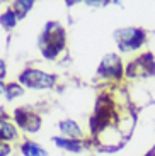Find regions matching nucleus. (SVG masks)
Here are the masks:
<instances>
[{
	"mask_svg": "<svg viewBox=\"0 0 155 156\" xmlns=\"http://www.w3.org/2000/svg\"><path fill=\"white\" fill-rule=\"evenodd\" d=\"M41 55L48 59H53L65 48V29L58 22H48L38 39Z\"/></svg>",
	"mask_w": 155,
	"mask_h": 156,
	"instance_id": "obj_1",
	"label": "nucleus"
},
{
	"mask_svg": "<svg viewBox=\"0 0 155 156\" xmlns=\"http://www.w3.org/2000/svg\"><path fill=\"white\" fill-rule=\"evenodd\" d=\"M114 41L121 53L138 51L147 41V32L142 27H121L114 31Z\"/></svg>",
	"mask_w": 155,
	"mask_h": 156,
	"instance_id": "obj_2",
	"label": "nucleus"
},
{
	"mask_svg": "<svg viewBox=\"0 0 155 156\" xmlns=\"http://www.w3.org/2000/svg\"><path fill=\"white\" fill-rule=\"evenodd\" d=\"M19 82L24 87L32 90H46V88H53L55 82H56V76L50 73H44L41 70H34V68H29V70H24L19 75Z\"/></svg>",
	"mask_w": 155,
	"mask_h": 156,
	"instance_id": "obj_3",
	"label": "nucleus"
},
{
	"mask_svg": "<svg viewBox=\"0 0 155 156\" xmlns=\"http://www.w3.org/2000/svg\"><path fill=\"white\" fill-rule=\"evenodd\" d=\"M126 75L130 78H147L155 76V59L152 53H143L142 56L135 58L128 63Z\"/></svg>",
	"mask_w": 155,
	"mask_h": 156,
	"instance_id": "obj_4",
	"label": "nucleus"
},
{
	"mask_svg": "<svg viewBox=\"0 0 155 156\" xmlns=\"http://www.w3.org/2000/svg\"><path fill=\"white\" fill-rule=\"evenodd\" d=\"M124 73L123 61L116 53H109L102 58L101 65L97 68V75L102 78H109V80H119Z\"/></svg>",
	"mask_w": 155,
	"mask_h": 156,
	"instance_id": "obj_5",
	"label": "nucleus"
},
{
	"mask_svg": "<svg viewBox=\"0 0 155 156\" xmlns=\"http://www.w3.org/2000/svg\"><path fill=\"white\" fill-rule=\"evenodd\" d=\"M14 119L16 122L27 133H38L41 129V117L38 114H32V112H27L24 109H17L14 112Z\"/></svg>",
	"mask_w": 155,
	"mask_h": 156,
	"instance_id": "obj_6",
	"label": "nucleus"
},
{
	"mask_svg": "<svg viewBox=\"0 0 155 156\" xmlns=\"http://www.w3.org/2000/svg\"><path fill=\"white\" fill-rule=\"evenodd\" d=\"M60 131L62 134L66 137V139H78L82 136V129L78 127V124L72 119H66V121H62L60 122Z\"/></svg>",
	"mask_w": 155,
	"mask_h": 156,
	"instance_id": "obj_7",
	"label": "nucleus"
},
{
	"mask_svg": "<svg viewBox=\"0 0 155 156\" xmlns=\"http://www.w3.org/2000/svg\"><path fill=\"white\" fill-rule=\"evenodd\" d=\"M55 144L62 149H66V151H72V153H80L82 149V143L78 139H66V137H53Z\"/></svg>",
	"mask_w": 155,
	"mask_h": 156,
	"instance_id": "obj_8",
	"label": "nucleus"
},
{
	"mask_svg": "<svg viewBox=\"0 0 155 156\" xmlns=\"http://www.w3.org/2000/svg\"><path fill=\"white\" fill-rule=\"evenodd\" d=\"M21 151H22L24 156H48L46 149L41 148L34 141H26V143H22L21 144Z\"/></svg>",
	"mask_w": 155,
	"mask_h": 156,
	"instance_id": "obj_9",
	"label": "nucleus"
},
{
	"mask_svg": "<svg viewBox=\"0 0 155 156\" xmlns=\"http://www.w3.org/2000/svg\"><path fill=\"white\" fill-rule=\"evenodd\" d=\"M32 5H34L32 0H27V2L26 0H17V2H12L10 4V9H12V12L16 14L17 19H24L26 14L32 9Z\"/></svg>",
	"mask_w": 155,
	"mask_h": 156,
	"instance_id": "obj_10",
	"label": "nucleus"
},
{
	"mask_svg": "<svg viewBox=\"0 0 155 156\" xmlns=\"http://www.w3.org/2000/svg\"><path fill=\"white\" fill-rule=\"evenodd\" d=\"M16 137V127L10 124V122L7 121H0V141H4V143H7V141H12Z\"/></svg>",
	"mask_w": 155,
	"mask_h": 156,
	"instance_id": "obj_11",
	"label": "nucleus"
},
{
	"mask_svg": "<svg viewBox=\"0 0 155 156\" xmlns=\"http://www.w3.org/2000/svg\"><path fill=\"white\" fill-rule=\"evenodd\" d=\"M17 17L16 14L12 12V9L9 7L5 12H2V16H0V24H2V27H5L7 31H10V29L16 27V24H17Z\"/></svg>",
	"mask_w": 155,
	"mask_h": 156,
	"instance_id": "obj_12",
	"label": "nucleus"
},
{
	"mask_svg": "<svg viewBox=\"0 0 155 156\" xmlns=\"http://www.w3.org/2000/svg\"><path fill=\"white\" fill-rule=\"evenodd\" d=\"M22 94H24V88L19 83H9L7 88H5V97H7V100H14L16 97H19Z\"/></svg>",
	"mask_w": 155,
	"mask_h": 156,
	"instance_id": "obj_13",
	"label": "nucleus"
},
{
	"mask_svg": "<svg viewBox=\"0 0 155 156\" xmlns=\"http://www.w3.org/2000/svg\"><path fill=\"white\" fill-rule=\"evenodd\" d=\"M9 153H10V146L4 141H0V156H7Z\"/></svg>",
	"mask_w": 155,
	"mask_h": 156,
	"instance_id": "obj_14",
	"label": "nucleus"
},
{
	"mask_svg": "<svg viewBox=\"0 0 155 156\" xmlns=\"http://www.w3.org/2000/svg\"><path fill=\"white\" fill-rule=\"evenodd\" d=\"M85 4L89 5V7H102V5H108L109 2H106V0L104 2H90V0H87Z\"/></svg>",
	"mask_w": 155,
	"mask_h": 156,
	"instance_id": "obj_15",
	"label": "nucleus"
},
{
	"mask_svg": "<svg viewBox=\"0 0 155 156\" xmlns=\"http://www.w3.org/2000/svg\"><path fill=\"white\" fill-rule=\"evenodd\" d=\"M5 76V63H4V59H0V80Z\"/></svg>",
	"mask_w": 155,
	"mask_h": 156,
	"instance_id": "obj_16",
	"label": "nucleus"
},
{
	"mask_svg": "<svg viewBox=\"0 0 155 156\" xmlns=\"http://www.w3.org/2000/svg\"><path fill=\"white\" fill-rule=\"evenodd\" d=\"M5 88H7V85H4L2 80H0V95H5Z\"/></svg>",
	"mask_w": 155,
	"mask_h": 156,
	"instance_id": "obj_17",
	"label": "nucleus"
},
{
	"mask_svg": "<svg viewBox=\"0 0 155 156\" xmlns=\"http://www.w3.org/2000/svg\"><path fill=\"white\" fill-rule=\"evenodd\" d=\"M145 156H155V148H153V149H152V151H150V153H147V154H145Z\"/></svg>",
	"mask_w": 155,
	"mask_h": 156,
	"instance_id": "obj_18",
	"label": "nucleus"
},
{
	"mask_svg": "<svg viewBox=\"0 0 155 156\" xmlns=\"http://www.w3.org/2000/svg\"><path fill=\"white\" fill-rule=\"evenodd\" d=\"M0 117H4V109H2V107H0ZM0 121H2V119H0Z\"/></svg>",
	"mask_w": 155,
	"mask_h": 156,
	"instance_id": "obj_19",
	"label": "nucleus"
}]
</instances>
